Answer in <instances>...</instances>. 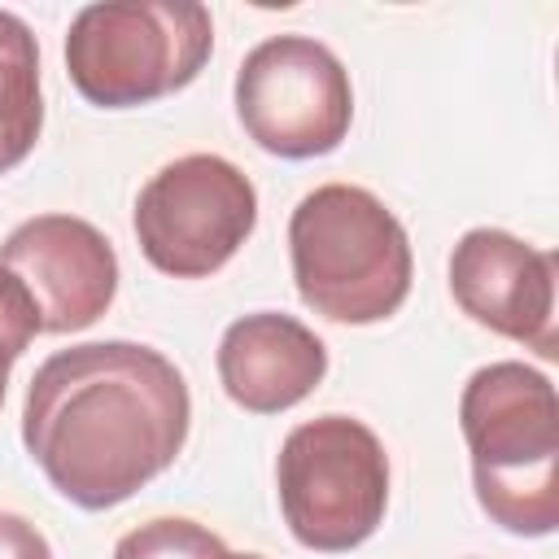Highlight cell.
Masks as SVG:
<instances>
[{
    "label": "cell",
    "mask_w": 559,
    "mask_h": 559,
    "mask_svg": "<svg viewBox=\"0 0 559 559\" xmlns=\"http://www.w3.org/2000/svg\"><path fill=\"white\" fill-rule=\"evenodd\" d=\"M275 489L288 533L306 550L341 555L362 546L384 520L389 454L362 419L319 415L284 437Z\"/></svg>",
    "instance_id": "5"
},
{
    "label": "cell",
    "mask_w": 559,
    "mask_h": 559,
    "mask_svg": "<svg viewBox=\"0 0 559 559\" xmlns=\"http://www.w3.org/2000/svg\"><path fill=\"white\" fill-rule=\"evenodd\" d=\"M44 127L39 100V48L31 26L0 9V162L4 170L17 166Z\"/></svg>",
    "instance_id": "11"
},
{
    "label": "cell",
    "mask_w": 559,
    "mask_h": 559,
    "mask_svg": "<svg viewBox=\"0 0 559 559\" xmlns=\"http://www.w3.org/2000/svg\"><path fill=\"white\" fill-rule=\"evenodd\" d=\"M223 555H227V546L210 528H201L197 520H183V515L148 520L114 546V559H223Z\"/></svg>",
    "instance_id": "12"
},
{
    "label": "cell",
    "mask_w": 559,
    "mask_h": 559,
    "mask_svg": "<svg viewBox=\"0 0 559 559\" xmlns=\"http://www.w3.org/2000/svg\"><path fill=\"white\" fill-rule=\"evenodd\" d=\"M323 371V341L293 314H245L218 341V380L227 397L253 415H280L297 406L319 389Z\"/></svg>",
    "instance_id": "10"
},
{
    "label": "cell",
    "mask_w": 559,
    "mask_h": 559,
    "mask_svg": "<svg viewBox=\"0 0 559 559\" xmlns=\"http://www.w3.org/2000/svg\"><path fill=\"white\" fill-rule=\"evenodd\" d=\"M463 441L480 511L520 537L559 524V402L546 371L502 358L463 384Z\"/></svg>",
    "instance_id": "2"
},
{
    "label": "cell",
    "mask_w": 559,
    "mask_h": 559,
    "mask_svg": "<svg viewBox=\"0 0 559 559\" xmlns=\"http://www.w3.org/2000/svg\"><path fill=\"white\" fill-rule=\"evenodd\" d=\"M0 559H52V546L31 520L0 511Z\"/></svg>",
    "instance_id": "14"
},
{
    "label": "cell",
    "mask_w": 559,
    "mask_h": 559,
    "mask_svg": "<svg viewBox=\"0 0 559 559\" xmlns=\"http://www.w3.org/2000/svg\"><path fill=\"white\" fill-rule=\"evenodd\" d=\"M4 384H9V371H0V402H4Z\"/></svg>",
    "instance_id": "15"
},
{
    "label": "cell",
    "mask_w": 559,
    "mask_h": 559,
    "mask_svg": "<svg viewBox=\"0 0 559 559\" xmlns=\"http://www.w3.org/2000/svg\"><path fill=\"white\" fill-rule=\"evenodd\" d=\"M236 114L258 148L288 162L323 157L349 135L354 87L328 44L271 35L236 70Z\"/></svg>",
    "instance_id": "7"
},
{
    "label": "cell",
    "mask_w": 559,
    "mask_h": 559,
    "mask_svg": "<svg viewBox=\"0 0 559 559\" xmlns=\"http://www.w3.org/2000/svg\"><path fill=\"white\" fill-rule=\"evenodd\" d=\"M450 293L480 328L555 358V253L502 227H472L450 253Z\"/></svg>",
    "instance_id": "8"
},
{
    "label": "cell",
    "mask_w": 559,
    "mask_h": 559,
    "mask_svg": "<svg viewBox=\"0 0 559 559\" xmlns=\"http://www.w3.org/2000/svg\"><path fill=\"white\" fill-rule=\"evenodd\" d=\"M258 223V192L218 153L166 162L135 197L140 253L175 280H205L231 262Z\"/></svg>",
    "instance_id": "6"
},
{
    "label": "cell",
    "mask_w": 559,
    "mask_h": 559,
    "mask_svg": "<svg viewBox=\"0 0 559 559\" xmlns=\"http://www.w3.org/2000/svg\"><path fill=\"white\" fill-rule=\"evenodd\" d=\"M0 266L26 284L44 332L92 328L118 293L114 245L74 214H35L17 223L0 245Z\"/></svg>",
    "instance_id": "9"
},
{
    "label": "cell",
    "mask_w": 559,
    "mask_h": 559,
    "mask_svg": "<svg viewBox=\"0 0 559 559\" xmlns=\"http://www.w3.org/2000/svg\"><path fill=\"white\" fill-rule=\"evenodd\" d=\"M188 419L192 397L166 354L135 341H87L35 367L22 445L66 502L109 511L179 459Z\"/></svg>",
    "instance_id": "1"
},
{
    "label": "cell",
    "mask_w": 559,
    "mask_h": 559,
    "mask_svg": "<svg viewBox=\"0 0 559 559\" xmlns=\"http://www.w3.org/2000/svg\"><path fill=\"white\" fill-rule=\"evenodd\" d=\"M35 332H44V328H39V310H35L26 284L0 266V371H9L26 354Z\"/></svg>",
    "instance_id": "13"
},
{
    "label": "cell",
    "mask_w": 559,
    "mask_h": 559,
    "mask_svg": "<svg viewBox=\"0 0 559 559\" xmlns=\"http://www.w3.org/2000/svg\"><path fill=\"white\" fill-rule=\"evenodd\" d=\"M210 48L214 22L197 0H100L66 31V74L83 100L127 109L188 87Z\"/></svg>",
    "instance_id": "4"
},
{
    "label": "cell",
    "mask_w": 559,
    "mask_h": 559,
    "mask_svg": "<svg viewBox=\"0 0 559 559\" xmlns=\"http://www.w3.org/2000/svg\"><path fill=\"white\" fill-rule=\"evenodd\" d=\"M223 559H262V555H231V550H227Z\"/></svg>",
    "instance_id": "16"
},
{
    "label": "cell",
    "mask_w": 559,
    "mask_h": 559,
    "mask_svg": "<svg viewBox=\"0 0 559 559\" xmlns=\"http://www.w3.org/2000/svg\"><path fill=\"white\" fill-rule=\"evenodd\" d=\"M301 301L332 323H380L411 293V240L397 214L358 183L306 192L288 218Z\"/></svg>",
    "instance_id": "3"
}]
</instances>
